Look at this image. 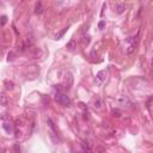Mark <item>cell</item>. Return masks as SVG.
<instances>
[{"mask_svg":"<svg viewBox=\"0 0 153 153\" xmlns=\"http://www.w3.org/2000/svg\"><path fill=\"white\" fill-rule=\"evenodd\" d=\"M55 100H56L59 104L63 105V107H69V105H71V98H69L65 92H56V94H55Z\"/></svg>","mask_w":153,"mask_h":153,"instance_id":"7a4b0ae2","label":"cell"},{"mask_svg":"<svg viewBox=\"0 0 153 153\" xmlns=\"http://www.w3.org/2000/svg\"><path fill=\"white\" fill-rule=\"evenodd\" d=\"M2 128L6 130V133H8V134H11L12 132H13V128H12V126L10 124V123H4L2 124Z\"/></svg>","mask_w":153,"mask_h":153,"instance_id":"9c48e42d","label":"cell"},{"mask_svg":"<svg viewBox=\"0 0 153 153\" xmlns=\"http://www.w3.org/2000/svg\"><path fill=\"white\" fill-rule=\"evenodd\" d=\"M44 11V7H43V4L42 1H37L36 2V6H35V13L36 14H42Z\"/></svg>","mask_w":153,"mask_h":153,"instance_id":"277c9868","label":"cell"},{"mask_svg":"<svg viewBox=\"0 0 153 153\" xmlns=\"http://www.w3.org/2000/svg\"><path fill=\"white\" fill-rule=\"evenodd\" d=\"M7 104H8V98H7V96L4 94V93H1V94H0V105L7 107Z\"/></svg>","mask_w":153,"mask_h":153,"instance_id":"5b68a950","label":"cell"},{"mask_svg":"<svg viewBox=\"0 0 153 153\" xmlns=\"http://www.w3.org/2000/svg\"><path fill=\"white\" fill-rule=\"evenodd\" d=\"M113 115L115 117H120L121 115H122V111H121L120 109H114L113 110Z\"/></svg>","mask_w":153,"mask_h":153,"instance_id":"4fadbf2b","label":"cell"},{"mask_svg":"<svg viewBox=\"0 0 153 153\" xmlns=\"http://www.w3.org/2000/svg\"><path fill=\"white\" fill-rule=\"evenodd\" d=\"M14 151H17V152H18V151H20V147H19V145H18V144H16V145H14Z\"/></svg>","mask_w":153,"mask_h":153,"instance_id":"ac0fdd59","label":"cell"},{"mask_svg":"<svg viewBox=\"0 0 153 153\" xmlns=\"http://www.w3.org/2000/svg\"><path fill=\"white\" fill-rule=\"evenodd\" d=\"M138 43H139V38L138 36L135 37H128L126 41H124V44H126V52L128 54H132L135 50V48L138 47Z\"/></svg>","mask_w":153,"mask_h":153,"instance_id":"6da1fadb","label":"cell"},{"mask_svg":"<svg viewBox=\"0 0 153 153\" xmlns=\"http://www.w3.org/2000/svg\"><path fill=\"white\" fill-rule=\"evenodd\" d=\"M66 47L68 48V49H71V50H74V49L77 48V43H75V41L74 40H71L68 43H67Z\"/></svg>","mask_w":153,"mask_h":153,"instance_id":"30bf717a","label":"cell"},{"mask_svg":"<svg viewBox=\"0 0 153 153\" xmlns=\"http://www.w3.org/2000/svg\"><path fill=\"white\" fill-rule=\"evenodd\" d=\"M119 103H120L121 105H129V104H130V100L128 99V98H127L126 96H121L120 98H119Z\"/></svg>","mask_w":153,"mask_h":153,"instance_id":"8992f818","label":"cell"},{"mask_svg":"<svg viewBox=\"0 0 153 153\" xmlns=\"http://www.w3.org/2000/svg\"><path fill=\"white\" fill-rule=\"evenodd\" d=\"M94 108H97V109H100L102 108V105H103V103H102V100L99 99V98H97V99L94 100Z\"/></svg>","mask_w":153,"mask_h":153,"instance_id":"7c38bea8","label":"cell"},{"mask_svg":"<svg viewBox=\"0 0 153 153\" xmlns=\"http://www.w3.org/2000/svg\"><path fill=\"white\" fill-rule=\"evenodd\" d=\"M68 29H69V27L63 28L61 31H59V32L56 33V36H55V40H61V37H62V36H63V35L67 32V30H68Z\"/></svg>","mask_w":153,"mask_h":153,"instance_id":"ba28073f","label":"cell"},{"mask_svg":"<svg viewBox=\"0 0 153 153\" xmlns=\"http://www.w3.org/2000/svg\"><path fill=\"white\" fill-rule=\"evenodd\" d=\"M80 146H81L84 152H91V147L89 145V142H86V141H83V142L80 144Z\"/></svg>","mask_w":153,"mask_h":153,"instance_id":"52a82bcc","label":"cell"},{"mask_svg":"<svg viewBox=\"0 0 153 153\" xmlns=\"http://www.w3.org/2000/svg\"><path fill=\"white\" fill-rule=\"evenodd\" d=\"M6 19H7L6 16H2V17H1V24H2V25H4L5 23H6Z\"/></svg>","mask_w":153,"mask_h":153,"instance_id":"e0dca14e","label":"cell"},{"mask_svg":"<svg viewBox=\"0 0 153 153\" xmlns=\"http://www.w3.org/2000/svg\"><path fill=\"white\" fill-rule=\"evenodd\" d=\"M104 27H105V22H104V20H100L99 23H98V29H99V30H102Z\"/></svg>","mask_w":153,"mask_h":153,"instance_id":"2e32d148","label":"cell"},{"mask_svg":"<svg viewBox=\"0 0 153 153\" xmlns=\"http://www.w3.org/2000/svg\"><path fill=\"white\" fill-rule=\"evenodd\" d=\"M83 43L87 46V44L90 43V36H84V37H83Z\"/></svg>","mask_w":153,"mask_h":153,"instance_id":"9a60e30c","label":"cell"},{"mask_svg":"<svg viewBox=\"0 0 153 153\" xmlns=\"http://www.w3.org/2000/svg\"><path fill=\"white\" fill-rule=\"evenodd\" d=\"M124 10H126V6L123 4H120V5H117V7H116V12L117 13H123Z\"/></svg>","mask_w":153,"mask_h":153,"instance_id":"8fae6325","label":"cell"},{"mask_svg":"<svg viewBox=\"0 0 153 153\" xmlns=\"http://www.w3.org/2000/svg\"><path fill=\"white\" fill-rule=\"evenodd\" d=\"M5 85H6L7 90H12V89H13V83H12V81H8V80H6V81H5Z\"/></svg>","mask_w":153,"mask_h":153,"instance_id":"5bb4252c","label":"cell"},{"mask_svg":"<svg viewBox=\"0 0 153 153\" xmlns=\"http://www.w3.org/2000/svg\"><path fill=\"white\" fill-rule=\"evenodd\" d=\"M107 71H99L97 75H96V85L97 86H102L104 83H105V79H107Z\"/></svg>","mask_w":153,"mask_h":153,"instance_id":"3957f363","label":"cell"}]
</instances>
